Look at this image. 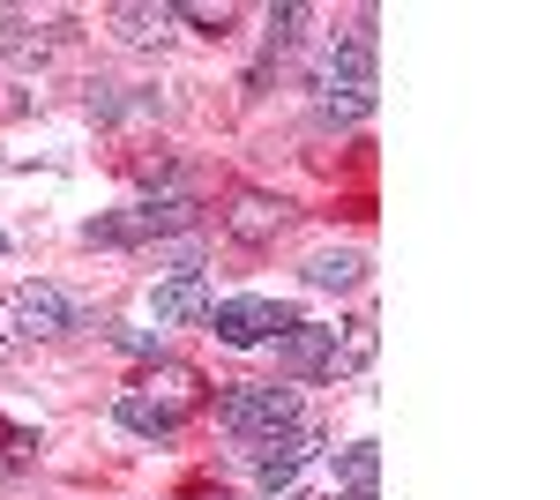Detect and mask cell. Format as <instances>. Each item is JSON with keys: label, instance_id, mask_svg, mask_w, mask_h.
I'll return each mask as SVG.
<instances>
[{"label": "cell", "instance_id": "14", "mask_svg": "<svg viewBox=\"0 0 560 500\" xmlns=\"http://www.w3.org/2000/svg\"><path fill=\"white\" fill-rule=\"evenodd\" d=\"M113 418H120L128 433H142V441H173V433H179L173 418H158L142 396H135V388H120V396H113Z\"/></svg>", "mask_w": 560, "mask_h": 500}, {"label": "cell", "instance_id": "21", "mask_svg": "<svg viewBox=\"0 0 560 500\" xmlns=\"http://www.w3.org/2000/svg\"><path fill=\"white\" fill-rule=\"evenodd\" d=\"M0 433H8V426H0Z\"/></svg>", "mask_w": 560, "mask_h": 500}, {"label": "cell", "instance_id": "20", "mask_svg": "<svg viewBox=\"0 0 560 500\" xmlns=\"http://www.w3.org/2000/svg\"><path fill=\"white\" fill-rule=\"evenodd\" d=\"M187 500H224V486H187Z\"/></svg>", "mask_w": 560, "mask_h": 500}, {"label": "cell", "instance_id": "17", "mask_svg": "<svg viewBox=\"0 0 560 500\" xmlns=\"http://www.w3.org/2000/svg\"><path fill=\"white\" fill-rule=\"evenodd\" d=\"M173 15H179V23H195V31H210V38L232 23V8H224V0H187V8H173Z\"/></svg>", "mask_w": 560, "mask_h": 500}, {"label": "cell", "instance_id": "5", "mask_svg": "<svg viewBox=\"0 0 560 500\" xmlns=\"http://www.w3.org/2000/svg\"><path fill=\"white\" fill-rule=\"evenodd\" d=\"M292 322H300V314L277 306V299H224V306H210L217 344H232V351H255V344H269V336H284Z\"/></svg>", "mask_w": 560, "mask_h": 500}, {"label": "cell", "instance_id": "15", "mask_svg": "<svg viewBox=\"0 0 560 500\" xmlns=\"http://www.w3.org/2000/svg\"><path fill=\"white\" fill-rule=\"evenodd\" d=\"M337 470H345L351 493H374V478H382V449H374V441H359V449H345V463H337Z\"/></svg>", "mask_w": 560, "mask_h": 500}, {"label": "cell", "instance_id": "7", "mask_svg": "<svg viewBox=\"0 0 560 500\" xmlns=\"http://www.w3.org/2000/svg\"><path fill=\"white\" fill-rule=\"evenodd\" d=\"M150 314H158L165 329L195 322V314H210V277H202V269H179V277H165V284L150 292Z\"/></svg>", "mask_w": 560, "mask_h": 500}, {"label": "cell", "instance_id": "12", "mask_svg": "<svg viewBox=\"0 0 560 500\" xmlns=\"http://www.w3.org/2000/svg\"><path fill=\"white\" fill-rule=\"evenodd\" d=\"M359 277H366V254H351V247L314 254V261H306V284H314V292H351Z\"/></svg>", "mask_w": 560, "mask_h": 500}, {"label": "cell", "instance_id": "4", "mask_svg": "<svg viewBox=\"0 0 560 500\" xmlns=\"http://www.w3.org/2000/svg\"><path fill=\"white\" fill-rule=\"evenodd\" d=\"M135 396L150 404L158 418H173V426H187V418L210 404V381L195 374V367H179V359H150V374L135 381Z\"/></svg>", "mask_w": 560, "mask_h": 500}, {"label": "cell", "instance_id": "18", "mask_svg": "<svg viewBox=\"0 0 560 500\" xmlns=\"http://www.w3.org/2000/svg\"><path fill=\"white\" fill-rule=\"evenodd\" d=\"M306 31V8L300 0H284V8H269V45H292Z\"/></svg>", "mask_w": 560, "mask_h": 500}, {"label": "cell", "instance_id": "10", "mask_svg": "<svg viewBox=\"0 0 560 500\" xmlns=\"http://www.w3.org/2000/svg\"><path fill=\"white\" fill-rule=\"evenodd\" d=\"M374 351H382V322H374V314L345 322V344H329V381L366 374V367H374Z\"/></svg>", "mask_w": 560, "mask_h": 500}, {"label": "cell", "instance_id": "2", "mask_svg": "<svg viewBox=\"0 0 560 500\" xmlns=\"http://www.w3.org/2000/svg\"><path fill=\"white\" fill-rule=\"evenodd\" d=\"M0 314H8V329L31 336V344H52V336L83 329V306H75V292H60V284H15V292L0 299Z\"/></svg>", "mask_w": 560, "mask_h": 500}, {"label": "cell", "instance_id": "8", "mask_svg": "<svg viewBox=\"0 0 560 500\" xmlns=\"http://www.w3.org/2000/svg\"><path fill=\"white\" fill-rule=\"evenodd\" d=\"M224 232H232V240H247V247H261V240H277V232H284V202L247 187V195H232V209H224Z\"/></svg>", "mask_w": 560, "mask_h": 500}, {"label": "cell", "instance_id": "9", "mask_svg": "<svg viewBox=\"0 0 560 500\" xmlns=\"http://www.w3.org/2000/svg\"><path fill=\"white\" fill-rule=\"evenodd\" d=\"M329 344H337V329H314V322H292V329L277 336V367L284 374H329Z\"/></svg>", "mask_w": 560, "mask_h": 500}, {"label": "cell", "instance_id": "1", "mask_svg": "<svg viewBox=\"0 0 560 500\" xmlns=\"http://www.w3.org/2000/svg\"><path fill=\"white\" fill-rule=\"evenodd\" d=\"M217 426L232 433V441H269V433H284V426H300V396L292 388H277V381H232L224 396H217Z\"/></svg>", "mask_w": 560, "mask_h": 500}, {"label": "cell", "instance_id": "19", "mask_svg": "<svg viewBox=\"0 0 560 500\" xmlns=\"http://www.w3.org/2000/svg\"><path fill=\"white\" fill-rule=\"evenodd\" d=\"M113 344L135 351V359H158V336H150V329H113Z\"/></svg>", "mask_w": 560, "mask_h": 500}, {"label": "cell", "instance_id": "6", "mask_svg": "<svg viewBox=\"0 0 560 500\" xmlns=\"http://www.w3.org/2000/svg\"><path fill=\"white\" fill-rule=\"evenodd\" d=\"M314 441H322V426H284V433H269V441H255V449H247V456H255V478L261 486H269V493H277V486H292V478H300V463L314 456Z\"/></svg>", "mask_w": 560, "mask_h": 500}, {"label": "cell", "instance_id": "11", "mask_svg": "<svg viewBox=\"0 0 560 500\" xmlns=\"http://www.w3.org/2000/svg\"><path fill=\"white\" fill-rule=\"evenodd\" d=\"M322 90H366V97H374V31H351V38L329 53V83Z\"/></svg>", "mask_w": 560, "mask_h": 500}, {"label": "cell", "instance_id": "16", "mask_svg": "<svg viewBox=\"0 0 560 500\" xmlns=\"http://www.w3.org/2000/svg\"><path fill=\"white\" fill-rule=\"evenodd\" d=\"M374 97L366 90H322V120H366Z\"/></svg>", "mask_w": 560, "mask_h": 500}, {"label": "cell", "instance_id": "3", "mask_svg": "<svg viewBox=\"0 0 560 500\" xmlns=\"http://www.w3.org/2000/svg\"><path fill=\"white\" fill-rule=\"evenodd\" d=\"M195 224V202H165V195H150L142 209H120V217H97L83 224L90 247H142V240H173Z\"/></svg>", "mask_w": 560, "mask_h": 500}, {"label": "cell", "instance_id": "13", "mask_svg": "<svg viewBox=\"0 0 560 500\" xmlns=\"http://www.w3.org/2000/svg\"><path fill=\"white\" fill-rule=\"evenodd\" d=\"M113 31L128 45H165V31H173V8H113Z\"/></svg>", "mask_w": 560, "mask_h": 500}]
</instances>
